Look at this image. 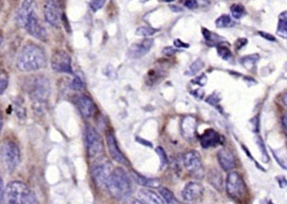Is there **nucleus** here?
Listing matches in <instances>:
<instances>
[{"label":"nucleus","mask_w":287,"mask_h":204,"mask_svg":"<svg viewBox=\"0 0 287 204\" xmlns=\"http://www.w3.org/2000/svg\"><path fill=\"white\" fill-rule=\"evenodd\" d=\"M111 172V165L107 161H98L97 163H95L92 168V177L99 188H106L108 179Z\"/></svg>","instance_id":"6e6552de"},{"label":"nucleus","mask_w":287,"mask_h":204,"mask_svg":"<svg viewBox=\"0 0 287 204\" xmlns=\"http://www.w3.org/2000/svg\"><path fill=\"white\" fill-rule=\"evenodd\" d=\"M259 58H260V57L257 54L250 55V56H246V57L242 58L240 59V63L243 66H245L247 70H250V69H252V67L257 63V61L259 60Z\"/></svg>","instance_id":"393cba45"},{"label":"nucleus","mask_w":287,"mask_h":204,"mask_svg":"<svg viewBox=\"0 0 287 204\" xmlns=\"http://www.w3.org/2000/svg\"><path fill=\"white\" fill-rule=\"evenodd\" d=\"M136 141L139 142V143H141V144L144 145V146H147V147H150V148L152 147V144H151L150 142H148V141H145L144 139H141V138H138V137H137V138H136Z\"/></svg>","instance_id":"8fccbe9b"},{"label":"nucleus","mask_w":287,"mask_h":204,"mask_svg":"<svg viewBox=\"0 0 287 204\" xmlns=\"http://www.w3.org/2000/svg\"><path fill=\"white\" fill-rule=\"evenodd\" d=\"M25 29L32 36H33L39 40H42V41L47 40V35H48L47 30L45 28L41 26L36 13L32 16V18L29 20L28 25L26 26Z\"/></svg>","instance_id":"f8f14e48"},{"label":"nucleus","mask_w":287,"mask_h":204,"mask_svg":"<svg viewBox=\"0 0 287 204\" xmlns=\"http://www.w3.org/2000/svg\"><path fill=\"white\" fill-rule=\"evenodd\" d=\"M107 145H108V150H109L110 155H111V157L116 162L123 165L129 164L128 160L126 159V157L123 155V153L119 149L114 134L111 132H109L107 134Z\"/></svg>","instance_id":"ddd939ff"},{"label":"nucleus","mask_w":287,"mask_h":204,"mask_svg":"<svg viewBox=\"0 0 287 204\" xmlns=\"http://www.w3.org/2000/svg\"><path fill=\"white\" fill-rule=\"evenodd\" d=\"M256 143L262 153V157H263V161L264 162H269V156L267 153V148L265 147V144L263 142V140L261 139V137H256Z\"/></svg>","instance_id":"7c9ffc66"},{"label":"nucleus","mask_w":287,"mask_h":204,"mask_svg":"<svg viewBox=\"0 0 287 204\" xmlns=\"http://www.w3.org/2000/svg\"><path fill=\"white\" fill-rule=\"evenodd\" d=\"M35 14V2L34 0H25L21 3L17 15H16V24L19 28L25 29L28 25L29 20L32 18V16Z\"/></svg>","instance_id":"9b49d317"},{"label":"nucleus","mask_w":287,"mask_h":204,"mask_svg":"<svg viewBox=\"0 0 287 204\" xmlns=\"http://www.w3.org/2000/svg\"><path fill=\"white\" fill-rule=\"evenodd\" d=\"M231 13L235 19H240L245 15V8L240 4H234L231 6Z\"/></svg>","instance_id":"c85d7f7f"},{"label":"nucleus","mask_w":287,"mask_h":204,"mask_svg":"<svg viewBox=\"0 0 287 204\" xmlns=\"http://www.w3.org/2000/svg\"><path fill=\"white\" fill-rule=\"evenodd\" d=\"M220 101H221V98H220V95L217 92L213 93L207 99V103L210 104V105H213V106H216L218 103H220Z\"/></svg>","instance_id":"c9c22d12"},{"label":"nucleus","mask_w":287,"mask_h":204,"mask_svg":"<svg viewBox=\"0 0 287 204\" xmlns=\"http://www.w3.org/2000/svg\"><path fill=\"white\" fill-rule=\"evenodd\" d=\"M218 55L220 58L224 60H229L232 57V53L229 48H227L226 45H219L218 47Z\"/></svg>","instance_id":"c756f323"},{"label":"nucleus","mask_w":287,"mask_h":204,"mask_svg":"<svg viewBox=\"0 0 287 204\" xmlns=\"http://www.w3.org/2000/svg\"><path fill=\"white\" fill-rule=\"evenodd\" d=\"M164 1H165V2H168V3H170V2H173L174 0H164Z\"/></svg>","instance_id":"864d4df0"},{"label":"nucleus","mask_w":287,"mask_h":204,"mask_svg":"<svg viewBox=\"0 0 287 204\" xmlns=\"http://www.w3.org/2000/svg\"><path fill=\"white\" fill-rule=\"evenodd\" d=\"M159 194L161 196V199H163L165 203L171 204V203H178L179 202V200L174 197L173 193L169 189H167L165 187H161V188H159Z\"/></svg>","instance_id":"cd10ccee"},{"label":"nucleus","mask_w":287,"mask_h":204,"mask_svg":"<svg viewBox=\"0 0 287 204\" xmlns=\"http://www.w3.org/2000/svg\"><path fill=\"white\" fill-rule=\"evenodd\" d=\"M194 98H196L197 100H202L205 96V93H204V90L202 89H195V90H191V93Z\"/></svg>","instance_id":"ea45409f"},{"label":"nucleus","mask_w":287,"mask_h":204,"mask_svg":"<svg viewBox=\"0 0 287 204\" xmlns=\"http://www.w3.org/2000/svg\"><path fill=\"white\" fill-rule=\"evenodd\" d=\"M71 87L75 90H82L85 88V84L84 82L81 80V78L79 77H75L72 84H71Z\"/></svg>","instance_id":"72a5a7b5"},{"label":"nucleus","mask_w":287,"mask_h":204,"mask_svg":"<svg viewBox=\"0 0 287 204\" xmlns=\"http://www.w3.org/2000/svg\"><path fill=\"white\" fill-rule=\"evenodd\" d=\"M282 126L284 128V131H286V116L285 115L282 118Z\"/></svg>","instance_id":"3c124183"},{"label":"nucleus","mask_w":287,"mask_h":204,"mask_svg":"<svg viewBox=\"0 0 287 204\" xmlns=\"http://www.w3.org/2000/svg\"><path fill=\"white\" fill-rule=\"evenodd\" d=\"M105 2H106V0H91L90 7L94 12H96L104 6Z\"/></svg>","instance_id":"f704fd0d"},{"label":"nucleus","mask_w":287,"mask_h":204,"mask_svg":"<svg viewBox=\"0 0 287 204\" xmlns=\"http://www.w3.org/2000/svg\"><path fill=\"white\" fill-rule=\"evenodd\" d=\"M1 130H2V117L0 115V134H1Z\"/></svg>","instance_id":"603ef678"},{"label":"nucleus","mask_w":287,"mask_h":204,"mask_svg":"<svg viewBox=\"0 0 287 204\" xmlns=\"http://www.w3.org/2000/svg\"><path fill=\"white\" fill-rule=\"evenodd\" d=\"M181 134L183 137L191 141L194 139L195 132H196V119L193 116H185L181 121Z\"/></svg>","instance_id":"f3484780"},{"label":"nucleus","mask_w":287,"mask_h":204,"mask_svg":"<svg viewBox=\"0 0 287 204\" xmlns=\"http://www.w3.org/2000/svg\"><path fill=\"white\" fill-rule=\"evenodd\" d=\"M77 107L82 116L86 119L91 118L95 112V105L92 99L86 95H82L77 98Z\"/></svg>","instance_id":"a211bd4d"},{"label":"nucleus","mask_w":287,"mask_h":204,"mask_svg":"<svg viewBox=\"0 0 287 204\" xmlns=\"http://www.w3.org/2000/svg\"><path fill=\"white\" fill-rule=\"evenodd\" d=\"M29 94L37 104H41L47 101L50 95V84L48 80L42 77L35 78L31 85Z\"/></svg>","instance_id":"0eeeda50"},{"label":"nucleus","mask_w":287,"mask_h":204,"mask_svg":"<svg viewBox=\"0 0 287 204\" xmlns=\"http://www.w3.org/2000/svg\"><path fill=\"white\" fill-rule=\"evenodd\" d=\"M153 42H154L153 39L146 38L140 42L132 44L128 51V56L131 58H140L144 57L151 50Z\"/></svg>","instance_id":"4468645a"},{"label":"nucleus","mask_w":287,"mask_h":204,"mask_svg":"<svg viewBox=\"0 0 287 204\" xmlns=\"http://www.w3.org/2000/svg\"><path fill=\"white\" fill-rule=\"evenodd\" d=\"M0 160L3 168L8 172H13L20 162V152L18 146L12 141H5L0 149Z\"/></svg>","instance_id":"20e7f679"},{"label":"nucleus","mask_w":287,"mask_h":204,"mask_svg":"<svg viewBox=\"0 0 287 204\" xmlns=\"http://www.w3.org/2000/svg\"><path fill=\"white\" fill-rule=\"evenodd\" d=\"M133 175H134L136 182L138 184H140L141 186H144V187H159V181L157 179L146 178V177L141 176L137 173H134Z\"/></svg>","instance_id":"5701e85b"},{"label":"nucleus","mask_w":287,"mask_h":204,"mask_svg":"<svg viewBox=\"0 0 287 204\" xmlns=\"http://www.w3.org/2000/svg\"><path fill=\"white\" fill-rule=\"evenodd\" d=\"M226 190L228 195L236 200L244 197L246 193V185L244 179L237 171L230 170L226 180Z\"/></svg>","instance_id":"39448f33"},{"label":"nucleus","mask_w":287,"mask_h":204,"mask_svg":"<svg viewBox=\"0 0 287 204\" xmlns=\"http://www.w3.org/2000/svg\"><path fill=\"white\" fill-rule=\"evenodd\" d=\"M174 45L176 48H183V49H187V48H189L190 45L188 44V43H186V42H184V41H182L181 39H175L174 40Z\"/></svg>","instance_id":"c03bdc74"},{"label":"nucleus","mask_w":287,"mask_h":204,"mask_svg":"<svg viewBox=\"0 0 287 204\" xmlns=\"http://www.w3.org/2000/svg\"><path fill=\"white\" fill-rule=\"evenodd\" d=\"M1 42H2V36L0 35V44H1Z\"/></svg>","instance_id":"5fc2aeb1"},{"label":"nucleus","mask_w":287,"mask_h":204,"mask_svg":"<svg viewBox=\"0 0 287 204\" xmlns=\"http://www.w3.org/2000/svg\"><path fill=\"white\" fill-rule=\"evenodd\" d=\"M276 179H277V182L279 183L280 188H282V189L286 188V178H285V177H283V176H278Z\"/></svg>","instance_id":"de8ad7c7"},{"label":"nucleus","mask_w":287,"mask_h":204,"mask_svg":"<svg viewBox=\"0 0 287 204\" xmlns=\"http://www.w3.org/2000/svg\"><path fill=\"white\" fill-rule=\"evenodd\" d=\"M7 87V81L5 79L0 78V95H1Z\"/></svg>","instance_id":"49530a36"},{"label":"nucleus","mask_w":287,"mask_h":204,"mask_svg":"<svg viewBox=\"0 0 287 204\" xmlns=\"http://www.w3.org/2000/svg\"><path fill=\"white\" fill-rule=\"evenodd\" d=\"M204 194V186L197 182H190L183 190V199L187 202H193L200 199Z\"/></svg>","instance_id":"dca6fc26"},{"label":"nucleus","mask_w":287,"mask_h":204,"mask_svg":"<svg viewBox=\"0 0 287 204\" xmlns=\"http://www.w3.org/2000/svg\"><path fill=\"white\" fill-rule=\"evenodd\" d=\"M258 34H259L260 36H262L263 38H265V39L269 40V41H276V38H275V37H274L272 34H270V33L264 32V31H259V32H258Z\"/></svg>","instance_id":"a19ab883"},{"label":"nucleus","mask_w":287,"mask_h":204,"mask_svg":"<svg viewBox=\"0 0 287 204\" xmlns=\"http://www.w3.org/2000/svg\"><path fill=\"white\" fill-rule=\"evenodd\" d=\"M216 26L219 29H227L235 26V21L230 15H222L216 20Z\"/></svg>","instance_id":"a878e982"},{"label":"nucleus","mask_w":287,"mask_h":204,"mask_svg":"<svg viewBox=\"0 0 287 204\" xmlns=\"http://www.w3.org/2000/svg\"><path fill=\"white\" fill-rule=\"evenodd\" d=\"M158 29H154L150 27H140L136 29V34L139 36H149L156 32H158Z\"/></svg>","instance_id":"2f4dec72"},{"label":"nucleus","mask_w":287,"mask_h":204,"mask_svg":"<svg viewBox=\"0 0 287 204\" xmlns=\"http://www.w3.org/2000/svg\"><path fill=\"white\" fill-rule=\"evenodd\" d=\"M185 5L189 9H194L197 7V1L196 0H187Z\"/></svg>","instance_id":"79ce46f5"},{"label":"nucleus","mask_w":287,"mask_h":204,"mask_svg":"<svg viewBox=\"0 0 287 204\" xmlns=\"http://www.w3.org/2000/svg\"><path fill=\"white\" fill-rule=\"evenodd\" d=\"M191 83L193 85H198V86H201V87H204L208 83V78H207L206 75H202L200 77H196Z\"/></svg>","instance_id":"e433bc0d"},{"label":"nucleus","mask_w":287,"mask_h":204,"mask_svg":"<svg viewBox=\"0 0 287 204\" xmlns=\"http://www.w3.org/2000/svg\"><path fill=\"white\" fill-rule=\"evenodd\" d=\"M16 65L21 72H35L47 65V57L43 50L34 43H28L21 49Z\"/></svg>","instance_id":"f257e3e1"},{"label":"nucleus","mask_w":287,"mask_h":204,"mask_svg":"<svg viewBox=\"0 0 287 204\" xmlns=\"http://www.w3.org/2000/svg\"><path fill=\"white\" fill-rule=\"evenodd\" d=\"M202 32H203V35H204L206 41H208V42H215V41H214V37H215L216 34H213L210 30H208V29H205V28L202 29Z\"/></svg>","instance_id":"4c0bfd02"},{"label":"nucleus","mask_w":287,"mask_h":204,"mask_svg":"<svg viewBox=\"0 0 287 204\" xmlns=\"http://www.w3.org/2000/svg\"><path fill=\"white\" fill-rule=\"evenodd\" d=\"M52 69L58 73L73 74L71 57L64 51L56 52L52 57Z\"/></svg>","instance_id":"9d476101"},{"label":"nucleus","mask_w":287,"mask_h":204,"mask_svg":"<svg viewBox=\"0 0 287 204\" xmlns=\"http://www.w3.org/2000/svg\"><path fill=\"white\" fill-rule=\"evenodd\" d=\"M200 142L204 149L213 148V147L218 146L221 143V136L215 130L209 129L205 131V133L201 136Z\"/></svg>","instance_id":"aec40b11"},{"label":"nucleus","mask_w":287,"mask_h":204,"mask_svg":"<svg viewBox=\"0 0 287 204\" xmlns=\"http://www.w3.org/2000/svg\"><path fill=\"white\" fill-rule=\"evenodd\" d=\"M138 202L140 203H152V204H162V199L158 196L156 192L149 189H141L138 192Z\"/></svg>","instance_id":"412c9836"},{"label":"nucleus","mask_w":287,"mask_h":204,"mask_svg":"<svg viewBox=\"0 0 287 204\" xmlns=\"http://www.w3.org/2000/svg\"><path fill=\"white\" fill-rule=\"evenodd\" d=\"M2 202L10 204H32L36 203L37 200L28 185L20 181H13L5 187Z\"/></svg>","instance_id":"7ed1b4c3"},{"label":"nucleus","mask_w":287,"mask_h":204,"mask_svg":"<svg viewBox=\"0 0 287 204\" xmlns=\"http://www.w3.org/2000/svg\"><path fill=\"white\" fill-rule=\"evenodd\" d=\"M248 40L247 38H239L236 42H235V49L237 51H240L243 47H245V45L247 44Z\"/></svg>","instance_id":"58836bf2"},{"label":"nucleus","mask_w":287,"mask_h":204,"mask_svg":"<svg viewBox=\"0 0 287 204\" xmlns=\"http://www.w3.org/2000/svg\"><path fill=\"white\" fill-rule=\"evenodd\" d=\"M184 164L189 173L195 179H203L205 176V170L202 162L200 153L195 150L188 152L184 156Z\"/></svg>","instance_id":"423d86ee"},{"label":"nucleus","mask_w":287,"mask_h":204,"mask_svg":"<svg viewBox=\"0 0 287 204\" xmlns=\"http://www.w3.org/2000/svg\"><path fill=\"white\" fill-rule=\"evenodd\" d=\"M203 66H204V62L201 59H196L190 65L189 70L185 73V75L189 76V77L195 76L198 72L203 69Z\"/></svg>","instance_id":"bb28decb"},{"label":"nucleus","mask_w":287,"mask_h":204,"mask_svg":"<svg viewBox=\"0 0 287 204\" xmlns=\"http://www.w3.org/2000/svg\"><path fill=\"white\" fill-rule=\"evenodd\" d=\"M251 123H252V129L255 133H258L259 131V118L258 117H254L252 120H251Z\"/></svg>","instance_id":"a18cd8bd"},{"label":"nucleus","mask_w":287,"mask_h":204,"mask_svg":"<svg viewBox=\"0 0 287 204\" xmlns=\"http://www.w3.org/2000/svg\"><path fill=\"white\" fill-rule=\"evenodd\" d=\"M157 153L159 154V159H160V167L161 168H164L167 163H168V159H167V156H166V153L164 151V149L162 147H158L157 148Z\"/></svg>","instance_id":"473e14b6"},{"label":"nucleus","mask_w":287,"mask_h":204,"mask_svg":"<svg viewBox=\"0 0 287 204\" xmlns=\"http://www.w3.org/2000/svg\"><path fill=\"white\" fill-rule=\"evenodd\" d=\"M3 192H4L3 181H2V178L0 177V202H2V198H3Z\"/></svg>","instance_id":"09e8293b"},{"label":"nucleus","mask_w":287,"mask_h":204,"mask_svg":"<svg viewBox=\"0 0 287 204\" xmlns=\"http://www.w3.org/2000/svg\"><path fill=\"white\" fill-rule=\"evenodd\" d=\"M176 52H178V51H176L175 49L170 48V47H167V48H164V49H163L162 54L165 55V56H167V57H172Z\"/></svg>","instance_id":"37998d69"},{"label":"nucleus","mask_w":287,"mask_h":204,"mask_svg":"<svg viewBox=\"0 0 287 204\" xmlns=\"http://www.w3.org/2000/svg\"><path fill=\"white\" fill-rule=\"evenodd\" d=\"M45 17L51 26L59 27L62 20L61 10L55 0H50L45 5Z\"/></svg>","instance_id":"2eb2a0df"},{"label":"nucleus","mask_w":287,"mask_h":204,"mask_svg":"<svg viewBox=\"0 0 287 204\" xmlns=\"http://www.w3.org/2000/svg\"><path fill=\"white\" fill-rule=\"evenodd\" d=\"M208 179L210 184L215 187L217 190H222L223 188V177L217 169H212L209 172Z\"/></svg>","instance_id":"4be33fe9"},{"label":"nucleus","mask_w":287,"mask_h":204,"mask_svg":"<svg viewBox=\"0 0 287 204\" xmlns=\"http://www.w3.org/2000/svg\"><path fill=\"white\" fill-rule=\"evenodd\" d=\"M277 34L283 38H286V35H287V12L286 11L282 12L279 15Z\"/></svg>","instance_id":"b1692460"},{"label":"nucleus","mask_w":287,"mask_h":204,"mask_svg":"<svg viewBox=\"0 0 287 204\" xmlns=\"http://www.w3.org/2000/svg\"><path fill=\"white\" fill-rule=\"evenodd\" d=\"M218 161L224 171L233 170L236 166L235 157L229 149H221L218 153Z\"/></svg>","instance_id":"6ab92c4d"},{"label":"nucleus","mask_w":287,"mask_h":204,"mask_svg":"<svg viewBox=\"0 0 287 204\" xmlns=\"http://www.w3.org/2000/svg\"><path fill=\"white\" fill-rule=\"evenodd\" d=\"M106 188H108L112 197L118 200H124L132 193V182L125 170L116 168L110 174Z\"/></svg>","instance_id":"f03ea898"},{"label":"nucleus","mask_w":287,"mask_h":204,"mask_svg":"<svg viewBox=\"0 0 287 204\" xmlns=\"http://www.w3.org/2000/svg\"><path fill=\"white\" fill-rule=\"evenodd\" d=\"M86 143L89 157H96L103 150V143L100 135L92 127H88L86 130Z\"/></svg>","instance_id":"1a4fd4ad"}]
</instances>
